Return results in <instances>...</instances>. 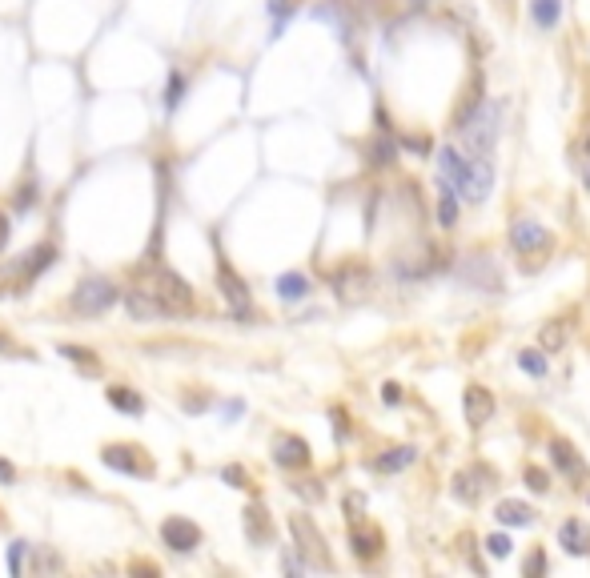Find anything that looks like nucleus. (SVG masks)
Masks as SVG:
<instances>
[{
	"mask_svg": "<svg viewBox=\"0 0 590 578\" xmlns=\"http://www.w3.org/2000/svg\"><path fill=\"white\" fill-rule=\"evenodd\" d=\"M454 277H458L462 285L478 289V294H502L506 289V277H502V265L495 262L490 254H462L458 262H454Z\"/></svg>",
	"mask_w": 590,
	"mask_h": 578,
	"instance_id": "obj_5",
	"label": "nucleus"
},
{
	"mask_svg": "<svg viewBox=\"0 0 590 578\" xmlns=\"http://www.w3.org/2000/svg\"><path fill=\"white\" fill-rule=\"evenodd\" d=\"M205 406H209V398H205V394H197V398H193V394H185V410H189V414H201Z\"/></svg>",
	"mask_w": 590,
	"mask_h": 578,
	"instance_id": "obj_45",
	"label": "nucleus"
},
{
	"mask_svg": "<svg viewBox=\"0 0 590 578\" xmlns=\"http://www.w3.org/2000/svg\"><path fill=\"white\" fill-rule=\"evenodd\" d=\"M370 289H374V277L362 262H350L334 274V294L342 297V302H357V297H365Z\"/></svg>",
	"mask_w": 590,
	"mask_h": 578,
	"instance_id": "obj_13",
	"label": "nucleus"
},
{
	"mask_svg": "<svg viewBox=\"0 0 590 578\" xmlns=\"http://www.w3.org/2000/svg\"><path fill=\"white\" fill-rule=\"evenodd\" d=\"M330 422H334V438H337V442L350 438V414H345L342 406H334V410H330Z\"/></svg>",
	"mask_w": 590,
	"mask_h": 578,
	"instance_id": "obj_38",
	"label": "nucleus"
},
{
	"mask_svg": "<svg viewBox=\"0 0 590 578\" xmlns=\"http://www.w3.org/2000/svg\"><path fill=\"white\" fill-rule=\"evenodd\" d=\"M518 370L530 378H543L546 374V354L543 350H518Z\"/></svg>",
	"mask_w": 590,
	"mask_h": 578,
	"instance_id": "obj_32",
	"label": "nucleus"
},
{
	"mask_svg": "<svg viewBox=\"0 0 590 578\" xmlns=\"http://www.w3.org/2000/svg\"><path fill=\"white\" fill-rule=\"evenodd\" d=\"M141 289H149L157 297V305L165 310V317H185L197 310V297H193V285L181 274H173L169 265L149 269V277L141 282Z\"/></svg>",
	"mask_w": 590,
	"mask_h": 578,
	"instance_id": "obj_3",
	"label": "nucleus"
},
{
	"mask_svg": "<svg viewBox=\"0 0 590 578\" xmlns=\"http://www.w3.org/2000/svg\"><path fill=\"white\" fill-rule=\"evenodd\" d=\"M53 262H56V245H53V241H41V245H33L28 254L16 257L13 274H16V282H21V285H28V282H36V277H41Z\"/></svg>",
	"mask_w": 590,
	"mask_h": 578,
	"instance_id": "obj_15",
	"label": "nucleus"
},
{
	"mask_svg": "<svg viewBox=\"0 0 590 578\" xmlns=\"http://www.w3.org/2000/svg\"><path fill=\"white\" fill-rule=\"evenodd\" d=\"M25 554H28V543L16 538V543L8 546V574H25Z\"/></svg>",
	"mask_w": 590,
	"mask_h": 578,
	"instance_id": "obj_35",
	"label": "nucleus"
},
{
	"mask_svg": "<svg viewBox=\"0 0 590 578\" xmlns=\"http://www.w3.org/2000/svg\"><path fill=\"white\" fill-rule=\"evenodd\" d=\"M382 546H385V534L374 523H350V551L354 558H362V563H370V558H378L382 554Z\"/></svg>",
	"mask_w": 590,
	"mask_h": 578,
	"instance_id": "obj_17",
	"label": "nucleus"
},
{
	"mask_svg": "<svg viewBox=\"0 0 590 578\" xmlns=\"http://www.w3.org/2000/svg\"><path fill=\"white\" fill-rule=\"evenodd\" d=\"M241 523H245V538L254 546H269L274 543V518H269V510L261 503H249L241 510Z\"/></svg>",
	"mask_w": 590,
	"mask_h": 578,
	"instance_id": "obj_18",
	"label": "nucleus"
},
{
	"mask_svg": "<svg viewBox=\"0 0 590 578\" xmlns=\"http://www.w3.org/2000/svg\"><path fill=\"white\" fill-rule=\"evenodd\" d=\"M550 466L563 474L570 486H586L590 482V466H586V458L575 450V442H566V438H550Z\"/></svg>",
	"mask_w": 590,
	"mask_h": 578,
	"instance_id": "obj_11",
	"label": "nucleus"
},
{
	"mask_svg": "<svg viewBox=\"0 0 590 578\" xmlns=\"http://www.w3.org/2000/svg\"><path fill=\"white\" fill-rule=\"evenodd\" d=\"M482 546H486V554H490V558H506L510 551H515V543H510V534H506V530H498V534H490Z\"/></svg>",
	"mask_w": 590,
	"mask_h": 578,
	"instance_id": "obj_34",
	"label": "nucleus"
},
{
	"mask_svg": "<svg viewBox=\"0 0 590 578\" xmlns=\"http://www.w3.org/2000/svg\"><path fill=\"white\" fill-rule=\"evenodd\" d=\"M33 201H41V185H21L16 189V209H33Z\"/></svg>",
	"mask_w": 590,
	"mask_h": 578,
	"instance_id": "obj_40",
	"label": "nucleus"
},
{
	"mask_svg": "<svg viewBox=\"0 0 590 578\" xmlns=\"http://www.w3.org/2000/svg\"><path fill=\"white\" fill-rule=\"evenodd\" d=\"M0 354H25V350H21V345H16L8 334H0Z\"/></svg>",
	"mask_w": 590,
	"mask_h": 578,
	"instance_id": "obj_47",
	"label": "nucleus"
},
{
	"mask_svg": "<svg viewBox=\"0 0 590 578\" xmlns=\"http://www.w3.org/2000/svg\"><path fill=\"white\" fill-rule=\"evenodd\" d=\"M269 454H274V462L282 470H289V474H297V470H309V462H314V450H309V442L302 438V434H294V430H277L274 442H269Z\"/></svg>",
	"mask_w": 590,
	"mask_h": 578,
	"instance_id": "obj_9",
	"label": "nucleus"
},
{
	"mask_svg": "<svg viewBox=\"0 0 590 578\" xmlns=\"http://www.w3.org/2000/svg\"><path fill=\"white\" fill-rule=\"evenodd\" d=\"M33 551V558H28V571H33L36 578L41 574H61L65 571V558L53 551V546H28Z\"/></svg>",
	"mask_w": 590,
	"mask_h": 578,
	"instance_id": "obj_28",
	"label": "nucleus"
},
{
	"mask_svg": "<svg viewBox=\"0 0 590 578\" xmlns=\"http://www.w3.org/2000/svg\"><path fill=\"white\" fill-rule=\"evenodd\" d=\"M294 490H297V494H302V498H309V503H317V498H322V494H325V490H322V486H317V478H305V482H294Z\"/></svg>",
	"mask_w": 590,
	"mask_h": 578,
	"instance_id": "obj_41",
	"label": "nucleus"
},
{
	"mask_svg": "<svg viewBox=\"0 0 590 578\" xmlns=\"http://www.w3.org/2000/svg\"><path fill=\"white\" fill-rule=\"evenodd\" d=\"M161 543H165L173 554H193L201 543H205V534H201V526L193 523V518L169 514L165 523H161Z\"/></svg>",
	"mask_w": 590,
	"mask_h": 578,
	"instance_id": "obj_12",
	"label": "nucleus"
},
{
	"mask_svg": "<svg viewBox=\"0 0 590 578\" xmlns=\"http://www.w3.org/2000/svg\"><path fill=\"white\" fill-rule=\"evenodd\" d=\"M117 302H121V289H117L113 277H105V274L81 277L76 289L69 294V310L81 314V317H101V314H109Z\"/></svg>",
	"mask_w": 590,
	"mask_h": 578,
	"instance_id": "obj_4",
	"label": "nucleus"
},
{
	"mask_svg": "<svg viewBox=\"0 0 590 578\" xmlns=\"http://www.w3.org/2000/svg\"><path fill=\"white\" fill-rule=\"evenodd\" d=\"M538 350L546 354H563L566 350V322L563 317H550V322H543V330H538Z\"/></svg>",
	"mask_w": 590,
	"mask_h": 578,
	"instance_id": "obj_26",
	"label": "nucleus"
},
{
	"mask_svg": "<svg viewBox=\"0 0 590 578\" xmlns=\"http://www.w3.org/2000/svg\"><path fill=\"white\" fill-rule=\"evenodd\" d=\"M105 398H109L113 410L129 414V418H141V414H145V398L133 390V385H109V390H105Z\"/></svg>",
	"mask_w": 590,
	"mask_h": 578,
	"instance_id": "obj_24",
	"label": "nucleus"
},
{
	"mask_svg": "<svg viewBox=\"0 0 590 578\" xmlns=\"http://www.w3.org/2000/svg\"><path fill=\"white\" fill-rule=\"evenodd\" d=\"M8 237H13V225H8V214H5V209H0V254H5Z\"/></svg>",
	"mask_w": 590,
	"mask_h": 578,
	"instance_id": "obj_46",
	"label": "nucleus"
},
{
	"mask_svg": "<svg viewBox=\"0 0 590 578\" xmlns=\"http://www.w3.org/2000/svg\"><path fill=\"white\" fill-rule=\"evenodd\" d=\"M502 117H506V105L498 101V96H490V101H478L474 109L454 125V133H458V149L470 153V157H490L495 161V149H498V137H502Z\"/></svg>",
	"mask_w": 590,
	"mask_h": 578,
	"instance_id": "obj_2",
	"label": "nucleus"
},
{
	"mask_svg": "<svg viewBox=\"0 0 590 578\" xmlns=\"http://www.w3.org/2000/svg\"><path fill=\"white\" fill-rule=\"evenodd\" d=\"M522 482H526V490H535V494H546L550 490V474L543 466H526L522 470Z\"/></svg>",
	"mask_w": 590,
	"mask_h": 578,
	"instance_id": "obj_33",
	"label": "nucleus"
},
{
	"mask_svg": "<svg viewBox=\"0 0 590 578\" xmlns=\"http://www.w3.org/2000/svg\"><path fill=\"white\" fill-rule=\"evenodd\" d=\"M438 225H442V229H454V225H458V193H454L442 177H438Z\"/></svg>",
	"mask_w": 590,
	"mask_h": 578,
	"instance_id": "obj_29",
	"label": "nucleus"
},
{
	"mask_svg": "<svg viewBox=\"0 0 590 578\" xmlns=\"http://www.w3.org/2000/svg\"><path fill=\"white\" fill-rule=\"evenodd\" d=\"M583 144H586V153H590V133H586V141H583Z\"/></svg>",
	"mask_w": 590,
	"mask_h": 578,
	"instance_id": "obj_53",
	"label": "nucleus"
},
{
	"mask_svg": "<svg viewBox=\"0 0 590 578\" xmlns=\"http://www.w3.org/2000/svg\"><path fill=\"white\" fill-rule=\"evenodd\" d=\"M365 157H370L374 169H390L394 161H398V141H394V133H378V137L370 141V149H365Z\"/></svg>",
	"mask_w": 590,
	"mask_h": 578,
	"instance_id": "obj_25",
	"label": "nucleus"
},
{
	"mask_svg": "<svg viewBox=\"0 0 590 578\" xmlns=\"http://www.w3.org/2000/svg\"><path fill=\"white\" fill-rule=\"evenodd\" d=\"M510 245H515L522 257H543V254H550L555 237H550V229L543 225V221L515 217V221H510Z\"/></svg>",
	"mask_w": 590,
	"mask_h": 578,
	"instance_id": "obj_10",
	"label": "nucleus"
},
{
	"mask_svg": "<svg viewBox=\"0 0 590 578\" xmlns=\"http://www.w3.org/2000/svg\"><path fill=\"white\" fill-rule=\"evenodd\" d=\"M269 8H274V13H285V8H289V0H269Z\"/></svg>",
	"mask_w": 590,
	"mask_h": 578,
	"instance_id": "obj_49",
	"label": "nucleus"
},
{
	"mask_svg": "<svg viewBox=\"0 0 590 578\" xmlns=\"http://www.w3.org/2000/svg\"><path fill=\"white\" fill-rule=\"evenodd\" d=\"M274 289H277V297H282V302H305L309 289H314V282H309L305 274H297V269H294V274H282V277H277Z\"/></svg>",
	"mask_w": 590,
	"mask_h": 578,
	"instance_id": "obj_27",
	"label": "nucleus"
},
{
	"mask_svg": "<svg viewBox=\"0 0 590 578\" xmlns=\"http://www.w3.org/2000/svg\"><path fill=\"white\" fill-rule=\"evenodd\" d=\"M438 177L458 193V201L482 205L495 189V161L490 157H470L458 144H442L438 149Z\"/></svg>",
	"mask_w": 590,
	"mask_h": 578,
	"instance_id": "obj_1",
	"label": "nucleus"
},
{
	"mask_svg": "<svg viewBox=\"0 0 590 578\" xmlns=\"http://www.w3.org/2000/svg\"><path fill=\"white\" fill-rule=\"evenodd\" d=\"M546 554L543 551H538V546H535V551H530L526 554V563H522V574H526V578H535V574H546Z\"/></svg>",
	"mask_w": 590,
	"mask_h": 578,
	"instance_id": "obj_37",
	"label": "nucleus"
},
{
	"mask_svg": "<svg viewBox=\"0 0 590 578\" xmlns=\"http://www.w3.org/2000/svg\"><path fill=\"white\" fill-rule=\"evenodd\" d=\"M402 144H405V149H414V153H425V149H430V144H425V137H405Z\"/></svg>",
	"mask_w": 590,
	"mask_h": 578,
	"instance_id": "obj_48",
	"label": "nucleus"
},
{
	"mask_svg": "<svg viewBox=\"0 0 590 578\" xmlns=\"http://www.w3.org/2000/svg\"><path fill=\"white\" fill-rule=\"evenodd\" d=\"M217 289H221V297L229 302V310H234V317H241V322H254V294H249V285H245V277L237 274L234 265L221 257L217 262Z\"/></svg>",
	"mask_w": 590,
	"mask_h": 578,
	"instance_id": "obj_8",
	"label": "nucleus"
},
{
	"mask_svg": "<svg viewBox=\"0 0 590 578\" xmlns=\"http://www.w3.org/2000/svg\"><path fill=\"white\" fill-rule=\"evenodd\" d=\"M586 503H590V490H586Z\"/></svg>",
	"mask_w": 590,
	"mask_h": 578,
	"instance_id": "obj_55",
	"label": "nucleus"
},
{
	"mask_svg": "<svg viewBox=\"0 0 590 578\" xmlns=\"http://www.w3.org/2000/svg\"><path fill=\"white\" fill-rule=\"evenodd\" d=\"M558 543H563V551L575 554V558L590 554V530H586V523H578V518H566V523L558 526Z\"/></svg>",
	"mask_w": 590,
	"mask_h": 578,
	"instance_id": "obj_23",
	"label": "nucleus"
},
{
	"mask_svg": "<svg viewBox=\"0 0 590 578\" xmlns=\"http://www.w3.org/2000/svg\"><path fill=\"white\" fill-rule=\"evenodd\" d=\"M495 410H498V398L486 390V385H478V382H470L466 385V394H462V414H466V422L474 430L478 426H486L490 418H495Z\"/></svg>",
	"mask_w": 590,
	"mask_h": 578,
	"instance_id": "obj_14",
	"label": "nucleus"
},
{
	"mask_svg": "<svg viewBox=\"0 0 590 578\" xmlns=\"http://www.w3.org/2000/svg\"><path fill=\"white\" fill-rule=\"evenodd\" d=\"M495 5L502 8V13H510V8H515V0H495Z\"/></svg>",
	"mask_w": 590,
	"mask_h": 578,
	"instance_id": "obj_51",
	"label": "nucleus"
},
{
	"mask_svg": "<svg viewBox=\"0 0 590 578\" xmlns=\"http://www.w3.org/2000/svg\"><path fill=\"white\" fill-rule=\"evenodd\" d=\"M414 462H418V450L414 446H390L385 454L370 458V470L374 474H402L405 466H414Z\"/></svg>",
	"mask_w": 590,
	"mask_h": 578,
	"instance_id": "obj_21",
	"label": "nucleus"
},
{
	"mask_svg": "<svg viewBox=\"0 0 590 578\" xmlns=\"http://www.w3.org/2000/svg\"><path fill=\"white\" fill-rule=\"evenodd\" d=\"M495 518H498V526H510V530L535 526V506L522 503V498H502L495 506Z\"/></svg>",
	"mask_w": 590,
	"mask_h": 578,
	"instance_id": "obj_20",
	"label": "nucleus"
},
{
	"mask_svg": "<svg viewBox=\"0 0 590 578\" xmlns=\"http://www.w3.org/2000/svg\"><path fill=\"white\" fill-rule=\"evenodd\" d=\"M486 466H470V470H462L458 478H454V498H458L462 506H478L482 503V490L490 486V482H478V474Z\"/></svg>",
	"mask_w": 590,
	"mask_h": 578,
	"instance_id": "obj_22",
	"label": "nucleus"
},
{
	"mask_svg": "<svg viewBox=\"0 0 590 578\" xmlns=\"http://www.w3.org/2000/svg\"><path fill=\"white\" fill-rule=\"evenodd\" d=\"M16 478H21V470H16V462L0 458V486H13Z\"/></svg>",
	"mask_w": 590,
	"mask_h": 578,
	"instance_id": "obj_42",
	"label": "nucleus"
},
{
	"mask_svg": "<svg viewBox=\"0 0 590 578\" xmlns=\"http://www.w3.org/2000/svg\"><path fill=\"white\" fill-rule=\"evenodd\" d=\"M563 13H566V0H526V16L538 33H555L563 25Z\"/></svg>",
	"mask_w": 590,
	"mask_h": 578,
	"instance_id": "obj_19",
	"label": "nucleus"
},
{
	"mask_svg": "<svg viewBox=\"0 0 590 578\" xmlns=\"http://www.w3.org/2000/svg\"><path fill=\"white\" fill-rule=\"evenodd\" d=\"M61 354H65V362H76L81 370H101V358L89 350V345H61Z\"/></svg>",
	"mask_w": 590,
	"mask_h": 578,
	"instance_id": "obj_31",
	"label": "nucleus"
},
{
	"mask_svg": "<svg viewBox=\"0 0 590 578\" xmlns=\"http://www.w3.org/2000/svg\"><path fill=\"white\" fill-rule=\"evenodd\" d=\"M583 185H586V193H590V153H586V169H583Z\"/></svg>",
	"mask_w": 590,
	"mask_h": 578,
	"instance_id": "obj_50",
	"label": "nucleus"
},
{
	"mask_svg": "<svg viewBox=\"0 0 590 578\" xmlns=\"http://www.w3.org/2000/svg\"><path fill=\"white\" fill-rule=\"evenodd\" d=\"M0 526H5V514H0Z\"/></svg>",
	"mask_w": 590,
	"mask_h": 578,
	"instance_id": "obj_54",
	"label": "nucleus"
},
{
	"mask_svg": "<svg viewBox=\"0 0 590 578\" xmlns=\"http://www.w3.org/2000/svg\"><path fill=\"white\" fill-rule=\"evenodd\" d=\"M382 402H385V406H402V385L398 382H385L382 385Z\"/></svg>",
	"mask_w": 590,
	"mask_h": 578,
	"instance_id": "obj_43",
	"label": "nucleus"
},
{
	"mask_svg": "<svg viewBox=\"0 0 590 578\" xmlns=\"http://www.w3.org/2000/svg\"><path fill=\"white\" fill-rule=\"evenodd\" d=\"M289 534H294V546L302 551V558L309 563V571H334L330 546H325V534L317 530V523L309 514H289Z\"/></svg>",
	"mask_w": 590,
	"mask_h": 578,
	"instance_id": "obj_6",
	"label": "nucleus"
},
{
	"mask_svg": "<svg viewBox=\"0 0 590 578\" xmlns=\"http://www.w3.org/2000/svg\"><path fill=\"white\" fill-rule=\"evenodd\" d=\"M282 566H285L289 574H302V571H309V563L302 558V551H297V546H294V551H285V554H282Z\"/></svg>",
	"mask_w": 590,
	"mask_h": 578,
	"instance_id": "obj_39",
	"label": "nucleus"
},
{
	"mask_svg": "<svg viewBox=\"0 0 590 578\" xmlns=\"http://www.w3.org/2000/svg\"><path fill=\"white\" fill-rule=\"evenodd\" d=\"M185 89H189L185 73H181V69H173V73H169V81H165V113H173L181 101H185Z\"/></svg>",
	"mask_w": 590,
	"mask_h": 578,
	"instance_id": "obj_30",
	"label": "nucleus"
},
{
	"mask_svg": "<svg viewBox=\"0 0 590 578\" xmlns=\"http://www.w3.org/2000/svg\"><path fill=\"white\" fill-rule=\"evenodd\" d=\"M221 478H225V486H234V490H249V470L237 466V462L221 470Z\"/></svg>",
	"mask_w": 590,
	"mask_h": 578,
	"instance_id": "obj_36",
	"label": "nucleus"
},
{
	"mask_svg": "<svg viewBox=\"0 0 590 578\" xmlns=\"http://www.w3.org/2000/svg\"><path fill=\"white\" fill-rule=\"evenodd\" d=\"M345 510H350V523H357V518H362V510H365V498L362 494H345Z\"/></svg>",
	"mask_w": 590,
	"mask_h": 578,
	"instance_id": "obj_44",
	"label": "nucleus"
},
{
	"mask_svg": "<svg viewBox=\"0 0 590 578\" xmlns=\"http://www.w3.org/2000/svg\"><path fill=\"white\" fill-rule=\"evenodd\" d=\"M121 305H125V314H129L133 322H165V310L157 305V297H153L149 289H141V285L121 289Z\"/></svg>",
	"mask_w": 590,
	"mask_h": 578,
	"instance_id": "obj_16",
	"label": "nucleus"
},
{
	"mask_svg": "<svg viewBox=\"0 0 590 578\" xmlns=\"http://www.w3.org/2000/svg\"><path fill=\"white\" fill-rule=\"evenodd\" d=\"M101 462L125 478H153L157 474V462H153V454L145 446H137V442H109V446H101Z\"/></svg>",
	"mask_w": 590,
	"mask_h": 578,
	"instance_id": "obj_7",
	"label": "nucleus"
},
{
	"mask_svg": "<svg viewBox=\"0 0 590 578\" xmlns=\"http://www.w3.org/2000/svg\"><path fill=\"white\" fill-rule=\"evenodd\" d=\"M405 5H414V8H425V5H430V0H405Z\"/></svg>",
	"mask_w": 590,
	"mask_h": 578,
	"instance_id": "obj_52",
	"label": "nucleus"
}]
</instances>
